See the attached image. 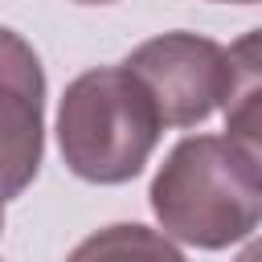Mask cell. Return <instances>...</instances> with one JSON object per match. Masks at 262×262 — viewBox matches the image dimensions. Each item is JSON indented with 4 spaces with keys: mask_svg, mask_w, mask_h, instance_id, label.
Returning <instances> with one entry per match:
<instances>
[{
    "mask_svg": "<svg viewBox=\"0 0 262 262\" xmlns=\"http://www.w3.org/2000/svg\"><path fill=\"white\" fill-rule=\"evenodd\" d=\"M66 262H188V258L147 225H106L82 237Z\"/></svg>",
    "mask_w": 262,
    "mask_h": 262,
    "instance_id": "5b68a950",
    "label": "cell"
},
{
    "mask_svg": "<svg viewBox=\"0 0 262 262\" xmlns=\"http://www.w3.org/2000/svg\"><path fill=\"white\" fill-rule=\"evenodd\" d=\"M0 233H4V201H0Z\"/></svg>",
    "mask_w": 262,
    "mask_h": 262,
    "instance_id": "52a82bcc",
    "label": "cell"
},
{
    "mask_svg": "<svg viewBox=\"0 0 262 262\" xmlns=\"http://www.w3.org/2000/svg\"><path fill=\"white\" fill-rule=\"evenodd\" d=\"M225 4H258V0H225Z\"/></svg>",
    "mask_w": 262,
    "mask_h": 262,
    "instance_id": "8992f818",
    "label": "cell"
},
{
    "mask_svg": "<svg viewBox=\"0 0 262 262\" xmlns=\"http://www.w3.org/2000/svg\"><path fill=\"white\" fill-rule=\"evenodd\" d=\"M123 70L147 90L164 127H196L233 94V53L196 33H164L143 41Z\"/></svg>",
    "mask_w": 262,
    "mask_h": 262,
    "instance_id": "3957f363",
    "label": "cell"
},
{
    "mask_svg": "<svg viewBox=\"0 0 262 262\" xmlns=\"http://www.w3.org/2000/svg\"><path fill=\"white\" fill-rule=\"evenodd\" d=\"M78 4H111V0H78Z\"/></svg>",
    "mask_w": 262,
    "mask_h": 262,
    "instance_id": "ba28073f",
    "label": "cell"
},
{
    "mask_svg": "<svg viewBox=\"0 0 262 262\" xmlns=\"http://www.w3.org/2000/svg\"><path fill=\"white\" fill-rule=\"evenodd\" d=\"M151 209L176 242L221 250L258 229V147L229 135L180 139L151 180Z\"/></svg>",
    "mask_w": 262,
    "mask_h": 262,
    "instance_id": "6da1fadb",
    "label": "cell"
},
{
    "mask_svg": "<svg viewBox=\"0 0 262 262\" xmlns=\"http://www.w3.org/2000/svg\"><path fill=\"white\" fill-rule=\"evenodd\" d=\"M45 151V74L33 45L0 29V201L20 196Z\"/></svg>",
    "mask_w": 262,
    "mask_h": 262,
    "instance_id": "277c9868",
    "label": "cell"
},
{
    "mask_svg": "<svg viewBox=\"0 0 262 262\" xmlns=\"http://www.w3.org/2000/svg\"><path fill=\"white\" fill-rule=\"evenodd\" d=\"M164 123L147 90L123 66L78 74L57 111L61 160L90 184H123L143 172Z\"/></svg>",
    "mask_w": 262,
    "mask_h": 262,
    "instance_id": "7a4b0ae2",
    "label": "cell"
}]
</instances>
